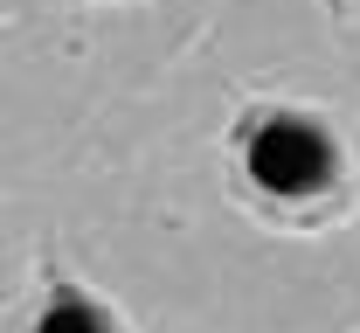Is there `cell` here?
Here are the masks:
<instances>
[{
	"mask_svg": "<svg viewBox=\"0 0 360 333\" xmlns=\"http://www.w3.org/2000/svg\"><path fill=\"white\" fill-rule=\"evenodd\" d=\"M229 194L277 230H326L354 201V160L340 125L312 104H250L229 125Z\"/></svg>",
	"mask_w": 360,
	"mask_h": 333,
	"instance_id": "1",
	"label": "cell"
},
{
	"mask_svg": "<svg viewBox=\"0 0 360 333\" xmlns=\"http://www.w3.org/2000/svg\"><path fill=\"white\" fill-rule=\"evenodd\" d=\"M7 333H132V327H125V313H118L97 285L42 264L35 285H28V299L14 306Z\"/></svg>",
	"mask_w": 360,
	"mask_h": 333,
	"instance_id": "2",
	"label": "cell"
}]
</instances>
